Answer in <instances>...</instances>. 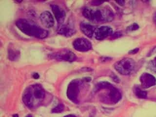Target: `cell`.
I'll return each instance as SVG.
<instances>
[{
    "mask_svg": "<svg viewBox=\"0 0 156 117\" xmlns=\"http://www.w3.org/2000/svg\"><path fill=\"white\" fill-rule=\"evenodd\" d=\"M16 25L20 30L29 36L42 39L46 38L48 35V31L29 20H18L16 21Z\"/></svg>",
    "mask_w": 156,
    "mask_h": 117,
    "instance_id": "1",
    "label": "cell"
},
{
    "mask_svg": "<svg viewBox=\"0 0 156 117\" xmlns=\"http://www.w3.org/2000/svg\"><path fill=\"white\" fill-rule=\"evenodd\" d=\"M45 97V92L43 87L39 85H32L24 91L23 97V102L27 106L32 107L35 105V100L41 101Z\"/></svg>",
    "mask_w": 156,
    "mask_h": 117,
    "instance_id": "2",
    "label": "cell"
},
{
    "mask_svg": "<svg viewBox=\"0 0 156 117\" xmlns=\"http://www.w3.org/2000/svg\"><path fill=\"white\" fill-rule=\"evenodd\" d=\"M83 13L86 18L93 22H109L113 19V14L107 9L85 8Z\"/></svg>",
    "mask_w": 156,
    "mask_h": 117,
    "instance_id": "3",
    "label": "cell"
},
{
    "mask_svg": "<svg viewBox=\"0 0 156 117\" xmlns=\"http://www.w3.org/2000/svg\"><path fill=\"white\" fill-rule=\"evenodd\" d=\"M115 69L122 75H127L133 71L135 62L132 59L124 58L116 62L114 65Z\"/></svg>",
    "mask_w": 156,
    "mask_h": 117,
    "instance_id": "4",
    "label": "cell"
},
{
    "mask_svg": "<svg viewBox=\"0 0 156 117\" xmlns=\"http://www.w3.org/2000/svg\"><path fill=\"white\" fill-rule=\"evenodd\" d=\"M73 45L74 48L77 51L80 52H85L91 48V43L85 38H78L73 41Z\"/></svg>",
    "mask_w": 156,
    "mask_h": 117,
    "instance_id": "5",
    "label": "cell"
},
{
    "mask_svg": "<svg viewBox=\"0 0 156 117\" xmlns=\"http://www.w3.org/2000/svg\"><path fill=\"white\" fill-rule=\"evenodd\" d=\"M53 58L58 61L72 62L76 59V56L70 50H65L59 51L52 55Z\"/></svg>",
    "mask_w": 156,
    "mask_h": 117,
    "instance_id": "6",
    "label": "cell"
},
{
    "mask_svg": "<svg viewBox=\"0 0 156 117\" xmlns=\"http://www.w3.org/2000/svg\"><path fill=\"white\" fill-rule=\"evenodd\" d=\"M140 81L142 87L144 88L151 87L156 84V78L147 73H144L141 75Z\"/></svg>",
    "mask_w": 156,
    "mask_h": 117,
    "instance_id": "7",
    "label": "cell"
},
{
    "mask_svg": "<svg viewBox=\"0 0 156 117\" xmlns=\"http://www.w3.org/2000/svg\"><path fill=\"white\" fill-rule=\"evenodd\" d=\"M113 32V30L108 26H102L97 28L95 32V38L98 40H102L110 35Z\"/></svg>",
    "mask_w": 156,
    "mask_h": 117,
    "instance_id": "8",
    "label": "cell"
},
{
    "mask_svg": "<svg viewBox=\"0 0 156 117\" xmlns=\"http://www.w3.org/2000/svg\"><path fill=\"white\" fill-rule=\"evenodd\" d=\"M79 92V89L78 83L75 82H71L67 88V96L68 98L73 102L77 101Z\"/></svg>",
    "mask_w": 156,
    "mask_h": 117,
    "instance_id": "9",
    "label": "cell"
},
{
    "mask_svg": "<svg viewBox=\"0 0 156 117\" xmlns=\"http://www.w3.org/2000/svg\"><path fill=\"white\" fill-rule=\"evenodd\" d=\"M40 18L41 23L46 28H51L54 26V19L49 11H44L41 14Z\"/></svg>",
    "mask_w": 156,
    "mask_h": 117,
    "instance_id": "10",
    "label": "cell"
},
{
    "mask_svg": "<svg viewBox=\"0 0 156 117\" xmlns=\"http://www.w3.org/2000/svg\"><path fill=\"white\" fill-rule=\"evenodd\" d=\"M51 8L58 23L59 24H62L66 16L65 11L57 5H52Z\"/></svg>",
    "mask_w": 156,
    "mask_h": 117,
    "instance_id": "11",
    "label": "cell"
},
{
    "mask_svg": "<svg viewBox=\"0 0 156 117\" xmlns=\"http://www.w3.org/2000/svg\"><path fill=\"white\" fill-rule=\"evenodd\" d=\"M75 30L70 25L67 24H60L58 28V33L66 37H70L75 33Z\"/></svg>",
    "mask_w": 156,
    "mask_h": 117,
    "instance_id": "12",
    "label": "cell"
},
{
    "mask_svg": "<svg viewBox=\"0 0 156 117\" xmlns=\"http://www.w3.org/2000/svg\"><path fill=\"white\" fill-rule=\"evenodd\" d=\"M80 28L83 33L89 38L92 37L93 35L95 34V32L96 29L94 26L85 22H83L80 23Z\"/></svg>",
    "mask_w": 156,
    "mask_h": 117,
    "instance_id": "13",
    "label": "cell"
},
{
    "mask_svg": "<svg viewBox=\"0 0 156 117\" xmlns=\"http://www.w3.org/2000/svg\"><path fill=\"white\" fill-rule=\"evenodd\" d=\"M109 96L111 101L114 103L118 102L122 98V95L120 92L117 88L113 87L110 88Z\"/></svg>",
    "mask_w": 156,
    "mask_h": 117,
    "instance_id": "14",
    "label": "cell"
},
{
    "mask_svg": "<svg viewBox=\"0 0 156 117\" xmlns=\"http://www.w3.org/2000/svg\"><path fill=\"white\" fill-rule=\"evenodd\" d=\"M20 53L14 49H9V58L11 61H16L19 57Z\"/></svg>",
    "mask_w": 156,
    "mask_h": 117,
    "instance_id": "15",
    "label": "cell"
},
{
    "mask_svg": "<svg viewBox=\"0 0 156 117\" xmlns=\"http://www.w3.org/2000/svg\"><path fill=\"white\" fill-rule=\"evenodd\" d=\"M135 93L136 96L140 99H145L147 97V92L145 91L142 90L139 88H136L135 89Z\"/></svg>",
    "mask_w": 156,
    "mask_h": 117,
    "instance_id": "16",
    "label": "cell"
},
{
    "mask_svg": "<svg viewBox=\"0 0 156 117\" xmlns=\"http://www.w3.org/2000/svg\"><path fill=\"white\" fill-rule=\"evenodd\" d=\"M113 87L111 84L108 82H104L99 83L97 86L98 89H106V88H110Z\"/></svg>",
    "mask_w": 156,
    "mask_h": 117,
    "instance_id": "17",
    "label": "cell"
},
{
    "mask_svg": "<svg viewBox=\"0 0 156 117\" xmlns=\"http://www.w3.org/2000/svg\"><path fill=\"white\" fill-rule=\"evenodd\" d=\"M65 108L64 105L62 104H60L58 105L57 106L55 107L52 110V112L53 113H61L63 111Z\"/></svg>",
    "mask_w": 156,
    "mask_h": 117,
    "instance_id": "18",
    "label": "cell"
},
{
    "mask_svg": "<svg viewBox=\"0 0 156 117\" xmlns=\"http://www.w3.org/2000/svg\"><path fill=\"white\" fill-rule=\"evenodd\" d=\"M139 28V26L136 23H133L131 25L130 27H128V30L130 31L136 30Z\"/></svg>",
    "mask_w": 156,
    "mask_h": 117,
    "instance_id": "19",
    "label": "cell"
},
{
    "mask_svg": "<svg viewBox=\"0 0 156 117\" xmlns=\"http://www.w3.org/2000/svg\"><path fill=\"white\" fill-rule=\"evenodd\" d=\"M116 2H118L119 5H123L125 3V1H117Z\"/></svg>",
    "mask_w": 156,
    "mask_h": 117,
    "instance_id": "20",
    "label": "cell"
},
{
    "mask_svg": "<svg viewBox=\"0 0 156 117\" xmlns=\"http://www.w3.org/2000/svg\"><path fill=\"white\" fill-rule=\"evenodd\" d=\"M138 51H139V49L136 48L135 49H134V50H132L130 53L132 54H135Z\"/></svg>",
    "mask_w": 156,
    "mask_h": 117,
    "instance_id": "21",
    "label": "cell"
},
{
    "mask_svg": "<svg viewBox=\"0 0 156 117\" xmlns=\"http://www.w3.org/2000/svg\"><path fill=\"white\" fill-rule=\"evenodd\" d=\"M33 77L34 79H38L39 77H40V76H39L37 73H35V74H34V75H33Z\"/></svg>",
    "mask_w": 156,
    "mask_h": 117,
    "instance_id": "22",
    "label": "cell"
},
{
    "mask_svg": "<svg viewBox=\"0 0 156 117\" xmlns=\"http://www.w3.org/2000/svg\"><path fill=\"white\" fill-rule=\"evenodd\" d=\"M65 117H77L76 116H75L74 115H68L66 116H65Z\"/></svg>",
    "mask_w": 156,
    "mask_h": 117,
    "instance_id": "23",
    "label": "cell"
},
{
    "mask_svg": "<svg viewBox=\"0 0 156 117\" xmlns=\"http://www.w3.org/2000/svg\"><path fill=\"white\" fill-rule=\"evenodd\" d=\"M154 20L155 23H156V13H155V14L154 15Z\"/></svg>",
    "mask_w": 156,
    "mask_h": 117,
    "instance_id": "24",
    "label": "cell"
},
{
    "mask_svg": "<svg viewBox=\"0 0 156 117\" xmlns=\"http://www.w3.org/2000/svg\"><path fill=\"white\" fill-rule=\"evenodd\" d=\"M26 117H32V116L31 115H28L27 116H26Z\"/></svg>",
    "mask_w": 156,
    "mask_h": 117,
    "instance_id": "25",
    "label": "cell"
},
{
    "mask_svg": "<svg viewBox=\"0 0 156 117\" xmlns=\"http://www.w3.org/2000/svg\"><path fill=\"white\" fill-rule=\"evenodd\" d=\"M153 62H154L156 63V58H155V60H154Z\"/></svg>",
    "mask_w": 156,
    "mask_h": 117,
    "instance_id": "26",
    "label": "cell"
}]
</instances>
